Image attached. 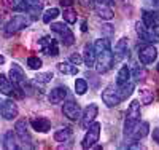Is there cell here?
<instances>
[{"label":"cell","instance_id":"ab89813d","mask_svg":"<svg viewBox=\"0 0 159 150\" xmlns=\"http://www.w3.org/2000/svg\"><path fill=\"white\" fill-rule=\"evenodd\" d=\"M153 139H154V141L159 139V128H156V129L153 131Z\"/></svg>","mask_w":159,"mask_h":150},{"label":"cell","instance_id":"8fae6325","mask_svg":"<svg viewBox=\"0 0 159 150\" xmlns=\"http://www.w3.org/2000/svg\"><path fill=\"white\" fill-rule=\"evenodd\" d=\"M97 114H99V105H97V104H89V105L84 109L83 115H81V126H83L84 129H88L89 125L94 123Z\"/></svg>","mask_w":159,"mask_h":150},{"label":"cell","instance_id":"7402d4cb","mask_svg":"<svg viewBox=\"0 0 159 150\" xmlns=\"http://www.w3.org/2000/svg\"><path fill=\"white\" fill-rule=\"evenodd\" d=\"M25 5H27V11L32 16V19H37L42 13L43 8V0H25Z\"/></svg>","mask_w":159,"mask_h":150},{"label":"cell","instance_id":"52a82bcc","mask_svg":"<svg viewBox=\"0 0 159 150\" xmlns=\"http://www.w3.org/2000/svg\"><path fill=\"white\" fill-rule=\"evenodd\" d=\"M92 8H94V11L97 13V16L105 19V21H110L115 16L108 0H94V2H92Z\"/></svg>","mask_w":159,"mask_h":150},{"label":"cell","instance_id":"74e56055","mask_svg":"<svg viewBox=\"0 0 159 150\" xmlns=\"http://www.w3.org/2000/svg\"><path fill=\"white\" fill-rule=\"evenodd\" d=\"M69 61L72 64H75V65H81L83 64V56H80V54H72Z\"/></svg>","mask_w":159,"mask_h":150},{"label":"cell","instance_id":"30bf717a","mask_svg":"<svg viewBox=\"0 0 159 150\" xmlns=\"http://www.w3.org/2000/svg\"><path fill=\"white\" fill-rule=\"evenodd\" d=\"M0 114H2V117L5 120H13L16 118L18 114H19V109H18V104L15 101L11 99H7L2 102V105H0Z\"/></svg>","mask_w":159,"mask_h":150},{"label":"cell","instance_id":"4dcf8cb0","mask_svg":"<svg viewBox=\"0 0 159 150\" xmlns=\"http://www.w3.org/2000/svg\"><path fill=\"white\" fill-rule=\"evenodd\" d=\"M110 48H111L110 40H107V38H99V40H96V42H94L96 56H97V54H100V53H103L105 50H110Z\"/></svg>","mask_w":159,"mask_h":150},{"label":"cell","instance_id":"484cf974","mask_svg":"<svg viewBox=\"0 0 159 150\" xmlns=\"http://www.w3.org/2000/svg\"><path fill=\"white\" fill-rule=\"evenodd\" d=\"M72 136H73L72 128L65 126V128H61V129H57L54 133V141H57V142H67V141L72 139Z\"/></svg>","mask_w":159,"mask_h":150},{"label":"cell","instance_id":"d6a6232c","mask_svg":"<svg viewBox=\"0 0 159 150\" xmlns=\"http://www.w3.org/2000/svg\"><path fill=\"white\" fill-rule=\"evenodd\" d=\"M86 91H88V81L84 78H76L75 80V93L78 96H83Z\"/></svg>","mask_w":159,"mask_h":150},{"label":"cell","instance_id":"f546056e","mask_svg":"<svg viewBox=\"0 0 159 150\" xmlns=\"http://www.w3.org/2000/svg\"><path fill=\"white\" fill-rule=\"evenodd\" d=\"M130 77L134 78L135 81H143V80H145V77H147V70H145V67H143V65L137 64V65L132 67V70H130Z\"/></svg>","mask_w":159,"mask_h":150},{"label":"cell","instance_id":"ba28073f","mask_svg":"<svg viewBox=\"0 0 159 150\" xmlns=\"http://www.w3.org/2000/svg\"><path fill=\"white\" fill-rule=\"evenodd\" d=\"M102 101L107 104L108 107H115L118 104H121V98H119V93H118V86L115 85H108L102 91Z\"/></svg>","mask_w":159,"mask_h":150},{"label":"cell","instance_id":"2e32d148","mask_svg":"<svg viewBox=\"0 0 159 150\" xmlns=\"http://www.w3.org/2000/svg\"><path fill=\"white\" fill-rule=\"evenodd\" d=\"M40 46H42L43 53L48 54V56H57V54H59L57 42L52 37H43L42 42H40Z\"/></svg>","mask_w":159,"mask_h":150},{"label":"cell","instance_id":"e0dca14e","mask_svg":"<svg viewBox=\"0 0 159 150\" xmlns=\"http://www.w3.org/2000/svg\"><path fill=\"white\" fill-rule=\"evenodd\" d=\"M142 22L147 27H157L159 13L156 10H142Z\"/></svg>","mask_w":159,"mask_h":150},{"label":"cell","instance_id":"4316f807","mask_svg":"<svg viewBox=\"0 0 159 150\" xmlns=\"http://www.w3.org/2000/svg\"><path fill=\"white\" fill-rule=\"evenodd\" d=\"M3 5L13 11H27L25 0H3Z\"/></svg>","mask_w":159,"mask_h":150},{"label":"cell","instance_id":"f35d334b","mask_svg":"<svg viewBox=\"0 0 159 150\" xmlns=\"http://www.w3.org/2000/svg\"><path fill=\"white\" fill-rule=\"evenodd\" d=\"M75 2H76V0H61L59 3H61L62 7H65V8H69V7H72Z\"/></svg>","mask_w":159,"mask_h":150},{"label":"cell","instance_id":"83f0119b","mask_svg":"<svg viewBox=\"0 0 159 150\" xmlns=\"http://www.w3.org/2000/svg\"><path fill=\"white\" fill-rule=\"evenodd\" d=\"M129 80H130V69H129V65H123L116 75V86H121V85L127 83Z\"/></svg>","mask_w":159,"mask_h":150},{"label":"cell","instance_id":"e575fe53","mask_svg":"<svg viewBox=\"0 0 159 150\" xmlns=\"http://www.w3.org/2000/svg\"><path fill=\"white\" fill-rule=\"evenodd\" d=\"M64 19H65V22H69V24H75L76 22V13L73 11V10H70V8H67V10H64Z\"/></svg>","mask_w":159,"mask_h":150},{"label":"cell","instance_id":"836d02e7","mask_svg":"<svg viewBox=\"0 0 159 150\" xmlns=\"http://www.w3.org/2000/svg\"><path fill=\"white\" fill-rule=\"evenodd\" d=\"M52 80V72H42V74H38L35 77V81L37 83H49V81Z\"/></svg>","mask_w":159,"mask_h":150},{"label":"cell","instance_id":"ee69618b","mask_svg":"<svg viewBox=\"0 0 159 150\" xmlns=\"http://www.w3.org/2000/svg\"><path fill=\"white\" fill-rule=\"evenodd\" d=\"M108 2H113V0H108Z\"/></svg>","mask_w":159,"mask_h":150},{"label":"cell","instance_id":"7a4b0ae2","mask_svg":"<svg viewBox=\"0 0 159 150\" xmlns=\"http://www.w3.org/2000/svg\"><path fill=\"white\" fill-rule=\"evenodd\" d=\"M51 31L56 32L61 37V42L65 46H70V45L75 43V35H73L72 29L67 24H64V22H52L51 24Z\"/></svg>","mask_w":159,"mask_h":150},{"label":"cell","instance_id":"7c38bea8","mask_svg":"<svg viewBox=\"0 0 159 150\" xmlns=\"http://www.w3.org/2000/svg\"><path fill=\"white\" fill-rule=\"evenodd\" d=\"M8 78L11 80V83H13V85L18 86V88H21V90H22V86L25 85V75H24V70L21 69L18 64H13V65H11V69H10V72H8Z\"/></svg>","mask_w":159,"mask_h":150},{"label":"cell","instance_id":"9c48e42d","mask_svg":"<svg viewBox=\"0 0 159 150\" xmlns=\"http://www.w3.org/2000/svg\"><path fill=\"white\" fill-rule=\"evenodd\" d=\"M15 133H16V136H18L19 142H24L27 147H32V138H30V134H29L27 121H25V120H18V121H16Z\"/></svg>","mask_w":159,"mask_h":150},{"label":"cell","instance_id":"d6986e66","mask_svg":"<svg viewBox=\"0 0 159 150\" xmlns=\"http://www.w3.org/2000/svg\"><path fill=\"white\" fill-rule=\"evenodd\" d=\"M30 126L37 133H48L51 129V121L46 117H34L30 120Z\"/></svg>","mask_w":159,"mask_h":150},{"label":"cell","instance_id":"6da1fadb","mask_svg":"<svg viewBox=\"0 0 159 150\" xmlns=\"http://www.w3.org/2000/svg\"><path fill=\"white\" fill-rule=\"evenodd\" d=\"M140 121V104L139 101H132L127 112H126V120H124V136H130L134 131L137 123Z\"/></svg>","mask_w":159,"mask_h":150},{"label":"cell","instance_id":"b9f144b4","mask_svg":"<svg viewBox=\"0 0 159 150\" xmlns=\"http://www.w3.org/2000/svg\"><path fill=\"white\" fill-rule=\"evenodd\" d=\"M5 62V56H2V54H0V64H3Z\"/></svg>","mask_w":159,"mask_h":150},{"label":"cell","instance_id":"8992f818","mask_svg":"<svg viewBox=\"0 0 159 150\" xmlns=\"http://www.w3.org/2000/svg\"><path fill=\"white\" fill-rule=\"evenodd\" d=\"M100 123H92L89 125L88 131H86V136L83 138V142H81V147L83 148H91L94 147L97 142H99V138H100Z\"/></svg>","mask_w":159,"mask_h":150},{"label":"cell","instance_id":"ac0fdd59","mask_svg":"<svg viewBox=\"0 0 159 150\" xmlns=\"http://www.w3.org/2000/svg\"><path fill=\"white\" fill-rule=\"evenodd\" d=\"M148 133H150V123L148 121H139L137 126L134 128V131L130 133L129 138L132 141H140V139L145 138V136H148Z\"/></svg>","mask_w":159,"mask_h":150},{"label":"cell","instance_id":"44dd1931","mask_svg":"<svg viewBox=\"0 0 159 150\" xmlns=\"http://www.w3.org/2000/svg\"><path fill=\"white\" fill-rule=\"evenodd\" d=\"M83 64L91 69V67L96 65V51H94V45H89L86 43L84 45V50H83Z\"/></svg>","mask_w":159,"mask_h":150},{"label":"cell","instance_id":"277c9868","mask_svg":"<svg viewBox=\"0 0 159 150\" xmlns=\"http://www.w3.org/2000/svg\"><path fill=\"white\" fill-rule=\"evenodd\" d=\"M30 24V18H27L25 15H16V16H13L7 26H5V34L7 35H11V34H16L22 29H25Z\"/></svg>","mask_w":159,"mask_h":150},{"label":"cell","instance_id":"60d3db41","mask_svg":"<svg viewBox=\"0 0 159 150\" xmlns=\"http://www.w3.org/2000/svg\"><path fill=\"white\" fill-rule=\"evenodd\" d=\"M81 31H83V32H86V31H88V22H86V21H83V22H81Z\"/></svg>","mask_w":159,"mask_h":150},{"label":"cell","instance_id":"9a60e30c","mask_svg":"<svg viewBox=\"0 0 159 150\" xmlns=\"http://www.w3.org/2000/svg\"><path fill=\"white\" fill-rule=\"evenodd\" d=\"M127 54H129V42H127V38L118 40V43L115 45V51H113V61L115 62H121L124 58H127Z\"/></svg>","mask_w":159,"mask_h":150},{"label":"cell","instance_id":"603a6c76","mask_svg":"<svg viewBox=\"0 0 159 150\" xmlns=\"http://www.w3.org/2000/svg\"><path fill=\"white\" fill-rule=\"evenodd\" d=\"M15 90H16V86L11 83V80L7 75L0 74V93L5 94V96H13Z\"/></svg>","mask_w":159,"mask_h":150},{"label":"cell","instance_id":"7bdbcfd3","mask_svg":"<svg viewBox=\"0 0 159 150\" xmlns=\"http://www.w3.org/2000/svg\"><path fill=\"white\" fill-rule=\"evenodd\" d=\"M157 70H159V64H157Z\"/></svg>","mask_w":159,"mask_h":150},{"label":"cell","instance_id":"cb8c5ba5","mask_svg":"<svg viewBox=\"0 0 159 150\" xmlns=\"http://www.w3.org/2000/svg\"><path fill=\"white\" fill-rule=\"evenodd\" d=\"M19 139H18V136H16V133H13V131H8L7 134H5V139H3V147L7 148V150H16V148H19Z\"/></svg>","mask_w":159,"mask_h":150},{"label":"cell","instance_id":"ffe728a7","mask_svg":"<svg viewBox=\"0 0 159 150\" xmlns=\"http://www.w3.org/2000/svg\"><path fill=\"white\" fill-rule=\"evenodd\" d=\"M67 88L65 86H57V88H54V90H51L49 93H48V99H49V102L51 104H61V102H64V99L67 98Z\"/></svg>","mask_w":159,"mask_h":150},{"label":"cell","instance_id":"5bb4252c","mask_svg":"<svg viewBox=\"0 0 159 150\" xmlns=\"http://www.w3.org/2000/svg\"><path fill=\"white\" fill-rule=\"evenodd\" d=\"M62 114L69 120L75 121V120H78L80 117H81V109H80V105L75 101H67L62 105Z\"/></svg>","mask_w":159,"mask_h":150},{"label":"cell","instance_id":"8d00e7d4","mask_svg":"<svg viewBox=\"0 0 159 150\" xmlns=\"http://www.w3.org/2000/svg\"><path fill=\"white\" fill-rule=\"evenodd\" d=\"M140 101H142V104H151L153 102V93L150 90H142L140 91Z\"/></svg>","mask_w":159,"mask_h":150},{"label":"cell","instance_id":"d590c367","mask_svg":"<svg viewBox=\"0 0 159 150\" xmlns=\"http://www.w3.org/2000/svg\"><path fill=\"white\" fill-rule=\"evenodd\" d=\"M42 59H40L38 56H30L29 59H27V65L30 67V69L32 70H38L40 69V67H42Z\"/></svg>","mask_w":159,"mask_h":150},{"label":"cell","instance_id":"4fadbf2b","mask_svg":"<svg viewBox=\"0 0 159 150\" xmlns=\"http://www.w3.org/2000/svg\"><path fill=\"white\" fill-rule=\"evenodd\" d=\"M157 58V50L153 45H145L139 51V59L142 64H153Z\"/></svg>","mask_w":159,"mask_h":150},{"label":"cell","instance_id":"d4e9b609","mask_svg":"<svg viewBox=\"0 0 159 150\" xmlns=\"http://www.w3.org/2000/svg\"><path fill=\"white\" fill-rule=\"evenodd\" d=\"M57 70L64 75H76L78 74V67L72 64L70 61H62L57 64Z\"/></svg>","mask_w":159,"mask_h":150},{"label":"cell","instance_id":"f6af8a7d","mask_svg":"<svg viewBox=\"0 0 159 150\" xmlns=\"http://www.w3.org/2000/svg\"><path fill=\"white\" fill-rule=\"evenodd\" d=\"M156 142H159V139H157V141H156Z\"/></svg>","mask_w":159,"mask_h":150},{"label":"cell","instance_id":"f1b7e54d","mask_svg":"<svg viewBox=\"0 0 159 150\" xmlns=\"http://www.w3.org/2000/svg\"><path fill=\"white\" fill-rule=\"evenodd\" d=\"M118 93H119V98H121V101H124V99H127L132 93H134V83L129 80L127 83H124V85H121V86H118Z\"/></svg>","mask_w":159,"mask_h":150},{"label":"cell","instance_id":"1f68e13d","mask_svg":"<svg viewBox=\"0 0 159 150\" xmlns=\"http://www.w3.org/2000/svg\"><path fill=\"white\" fill-rule=\"evenodd\" d=\"M61 15V11L57 10V8H49V10H46L45 13H43V22L45 24H51V21H54L57 16Z\"/></svg>","mask_w":159,"mask_h":150},{"label":"cell","instance_id":"3957f363","mask_svg":"<svg viewBox=\"0 0 159 150\" xmlns=\"http://www.w3.org/2000/svg\"><path fill=\"white\" fill-rule=\"evenodd\" d=\"M135 31L139 34V37L143 40V42H148V43H159V31L157 27H147L143 22H137L135 24Z\"/></svg>","mask_w":159,"mask_h":150},{"label":"cell","instance_id":"5b68a950","mask_svg":"<svg viewBox=\"0 0 159 150\" xmlns=\"http://www.w3.org/2000/svg\"><path fill=\"white\" fill-rule=\"evenodd\" d=\"M115 61H113V53H111V48L110 50H105L103 53L97 54L96 56V70L99 74H105V72H108L111 67H113Z\"/></svg>","mask_w":159,"mask_h":150}]
</instances>
